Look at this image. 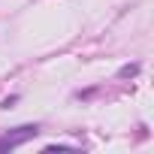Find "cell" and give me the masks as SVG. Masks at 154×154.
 <instances>
[{"label": "cell", "instance_id": "obj_1", "mask_svg": "<svg viewBox=\"0 0 154 154\" xmlns=\"http://www.w3.org/2000/svg\"><path fill=\"white\" fill-rule=\"evenodd\" d=\"M33 136H36V127H33V124L18 127L15 133L0 136V151H6V148H18V145H24V142H27V139H33Z\"/></svg>", "mask_w": 154, "mask_h": 154}, {"label": "cell", "instance_id": "obj_2", "mask_svg": "<svg viewBox=\"0 0 154 154\" xmlns=\"http://www.w3.org/2000/svg\"><path fill=\"white\" fill-rule=\"evenodd\" d=\"M136 69H139V66H136V63H130V66H124V69H121V75H124V79H127V75H136Z\"/></svg>", "mask_w": 154, "mask_h": 154}]
</instances>
